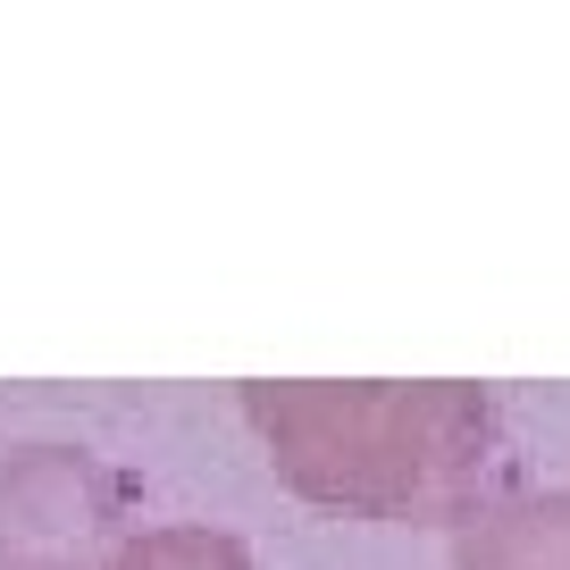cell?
Segmentation results:
<instances>
[{"mask_svg": "<svg viewBox=\"0 0 570 570\" xmlns=\"http://www.w3.org/2000/svg\"><path fill=\"white\" fill-rule=\"evenodd\" d=\"M294 495L353 520H462L495 453L479 386H244Z\"/></svg>", "mask_w": 570, "mask_h": 570, "instance_id": "1", "label": "cell"}, {"mask_svg": "<svg viewBox=\"0 0 570 570\" xmlns=\"http://www.w3.org/2000/svg\"><path fill=\"white\" fill-rule=\"evenodd\" d=\"M126 546V479L76 445L0 453V570H109Z\"/></svg>", "mask_w": 570, "mask_h": 570, "instance_id": "2", "label": "cell"}, {"mask_svg": "<svg viewBox=\"0 0 570 570\" xmlns=\"http://www.w3.org/2000/svg\"><path fill=\"white\" fill-rule=\"evenodd\" d=\"M462 570H570V495H495L470 503L453 529Z\"/></svg>", "mask_w": 570, "mask_h": 570, "instance_id": "3", "label": "cell"}, {"mask_svg": "<svg viewBox=\"0 0 570 570\" xmlns=\"http://www.w3.org/2000/svg\"><path fill=\"white\" fill-rule=\"evenodd\" d=\"M109 570H252V553L227 529H142L109 553Z\"/></svg>", "mask_w": 570, "mask_h": 570, "instance_id": "4", "label": "cell"}]
</instances>
